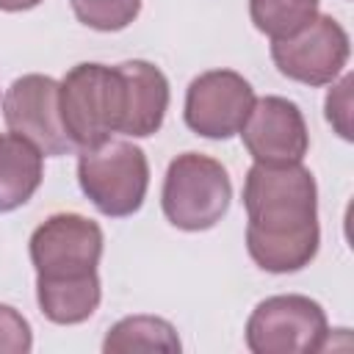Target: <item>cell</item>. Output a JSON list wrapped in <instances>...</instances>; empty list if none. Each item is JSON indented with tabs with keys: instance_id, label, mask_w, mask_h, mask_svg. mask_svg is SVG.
Returning a JSON list of instances; mask_svg holds the SVG:
<instances>
[{
	"instance_id": "18",
	"label": "cell",
	"mask_w": 354,
	"mask_h": 354,
	"mask_svg": "<svg viewBox=\"0 0 354 354\" xmlns=\"http://www.w3.org/2000/svg\"><path fill=\"white\" fill-rule=\"evenodd\" d=\"M351 75H343L340 83H335L326 94V122L335 127V133L346 141H351Z\"/></svg>"
},
{
	"instance_id": "1",
	"label": "cell",
	"mask_w": 354,
	"mask_h": 354,
	"mask_svg": "<svg viewBox=\"0 0 354 354\" xmlns=\"http://www.w3.org/2000/svg\"><path fill=\"white\" fill-rule=\"evenodd\" d=\"M246 249L268 274H293L313 263L321 243L318 188L301 163H254L243 180Z\"/></svg>"
},
{
	"instance_id": "19",
	"label": "cell",
	"mask_w": 354,
	"mask_h": 354,
	"mask_svg": "<svg viewBox=\"0 0 354 354\" xmlns=\"http://www.w3.org/2000/svg\"><path fill=\"white\" fill-rule=\"evenodd\" d=\"M41 0H0V11H30Z\"/></svg>"
},
{
	"instance_id": "17",
	"label": "cell",
	"mask_w": 354,
	"mask_h": 354,
	"mask_svg": "<svg viewBox=\"0 0 354 354\" xmlns=\"http://www.w3.org/2000/svg\"><path fill=\"white\" fill-rule=\"evenodd\" d=\"M33 348V332L28 318L11 304H0V354H28Z\"/></svg>"
},
{
	"instance_id": "10",
	"label": "cell",
	"mask_w": 354,
	"mask_h": 354,
	"mask_svg": "<svg viewBox=\"0 0 354 354\" xmlns=\"http://www.w3.org/2000/svg\"><path fill=\"white\" fill-rule=\"evenodd\" d=\"M243 147L254 163H301L310 147L307 122L296 102L285 97L254 100L243 127Z\"/></svg>"
},
{
	"instance_id": "7",
	"label": "cell",
	"mask_w": 354,
	"mask_h": 354,
	"mask_svg": "<svg viewBox=\"0 0 354 354\" xmlns=\"http://www.w3.org/2000/svg\"><path fill=\"white\" fill-rule=\"evenodd\" d=\"M58 91L61 83L50 75H22L3 97V119L8 133L22 136L47 158L69 155L75 149L61 122Z\"/></svg>"
},
{
	"instance_id": "13",
	"label": "cell",
	"mask_w": 354,
	"mask_h": 354,
	"mask_svg": "<svg viewBox=\"0 0 354 354\" xmlns=\"http://www.w3.org/2000/svg\"><path fill=\"white\" fill-rule=\"evenodd\" d=\"M41 152L22 136H0V213L22 207L41 185Z\"/></svg>"
},
{
	"instance_id": "12",
	"label": "cell",
	"mask_w": 354,
	"mask_h": 354,
	"mask_svg": "<svg viewBox=\"0 0 354 354\" xmlns=\"http://www.w3.org/2000/svg\"><path fill=\"white\" fill-rule=\"evenodd\" d=\"M102 288L97 271L86 274H64V277H41L36 274V301L47 321L72 326L83 324L100 307Z\"/></svg>"
},
{
	"instance_id": "11",
	"label": "cell",
	"mask_w": 354,
	"mask_h": 354,
	"mask_svg": "<svg viewBox=\"0 0 354 354\" xmlns=\"http://www.w3.org/2000/svg\"><path fill=\"white\" fill-rule=\"evenodd\" d=\"M122 75V124L119 133L130 138L155 136L169 111V80L166 75L141 58L116 64Z\"/></svg>"
},
{
	"instance_id": "8",
	"label": "cell",
	"mask_w": 354,
	"mask_h": 354,
	"mask_svg": "<svg viewBox=\"0 0 354 354\" xmlns=\"http://www.w3.org/2000/svg\"><path fill=\"white\" fill-rule=\"evenodd\" d=\"M254 100V88L243 75L210 69L188 83L183 116L196 136L224 141L241 133Z\"/></svg>"
},
{
	"instance_id": "9",
	"label": "cell",
	"mask_w": 354,
	"mask_h": 354,
	"mask_svg": "<svg viewBox=\"0 0 354 354\" xmlns=\"http://www.w3.org/2000/svg\"><path fill=\"white\" fill-rule=\"evenodd\" d=\"M102 230L80 213H55L30 235V263L41 277L97 271L102 257Z\"/></svg>"
},
{
	"instance_id": "3",
	"label": "cell",
	"mask_w": 354,
	"mask_h": 354,
	"mask_svg": "<svg viewBox=\"0 0 354 354\" xmlns=\"http://www.w3.org/2000/svg\"><path fill=\"white\" fill-rule=\"evenodd\" d=\"M232 183L227 169L202 152L177 155L163 177L160 205L171 227L202 232L216 227L230 210Z\"/></svg>"
},
{
	"instance_id": "2",
	"label": "cell",
	"mask_w": 354,
	"mask_h": 354,
	"mask_svg": "<svg viewBox=\"0 0 354 354\" xmlns=\"http://www.w3.org/2000/svg\"><path fill=\"white\" fill-rule=\"evenodd\" d=\"M77 183L86 199L111 218L133 216L149 188V163L141 147L124 138H105L77 155Z\"/></svg>"
},
{
	"instance_id": "6",
	"label": "cell",
	"mask_w": 354,
	"mask_h": 354,
	"mask_svg": "<svg viewBox=\"0 0 354 354\" xmlns=\"http://www.w3.org/2000/svg\"><path fill=\"white\" fill-rule=\"evenodd\" d=\"M351 53L348 33L329 14H315L299 33L271 41L277 69L304 86H329L346 69Z\"/></svg>"
},
{
	"instance_id": "5",
	"label": "cell",
	"mask_w": 354,
	"mask_h": 354,
	"mask_svg": "<svg viewBox=\"0 0 354 354\" xmlns=\"http://www.w3.org/2000/svg\"><path fill=\"white\" fill-rule=\"evenodd\" d=\"M243 337L254 354H313L329 346V321L315 299L282 293L252 310Z\"/></svg>"
},
{
	"instance_id": "16",
	"label": "cell",
	"mask_w": 354,
	"mask_h": 354,
	"mask_svg": "<svg viewBox=\"0 0 354 354\" xmlns=\"http://www.w3.org/2000/svg\"><path fill=\"white\" fill-rule=\"evenodd\" d=\"M77 22L91 30H124L141 11V0H69Z\"/></svg>"
},
{
	"instance_id": "14",
	"label": "cell",
	"mask_w": 354,
	"mask_h": 354,
	"mask_svg": "<svg viewBox=\"0 0 354 354\" xmlns=\"http://www.w3.org/2000/svg\"><path fill=\"white\" fill-rule=\"evenodd\" d=\"M183 343L177 337V329L158 315H127L116 321L105 340L102 351L105 354H127V351H180Z\"/></svg>"
},
{
	"instance_id": "15",
	"label": "cell",
	"mask_w": 354,
	"mask_h": 354,
	"mask_svg": "<svg viewBox=\"0 0 354 354\" xmlns=\"http://www.w3.org/2000/svg\"><path fill=\"white\" fill-rule=\"evenodd\" d=\"M318 14V0H249V17L271 41L299 33Z\"/></svg>"
},
{
	"instance_id": "4",
	"label": "cell",
	"mask_w": 354,
	"mask_h": 354,
	"mask_svg": "<svg viewBox=\"0 0 354 354\" xmlns=\"http://www.w3.org/2000/svg\"><path fill=\"white\" fill-rule=\"evenodd\" d=\"M61 122L75 147H94L122 124V75L105 64L72 66L58 91Z\"/></svg>"
}]
</instances>
